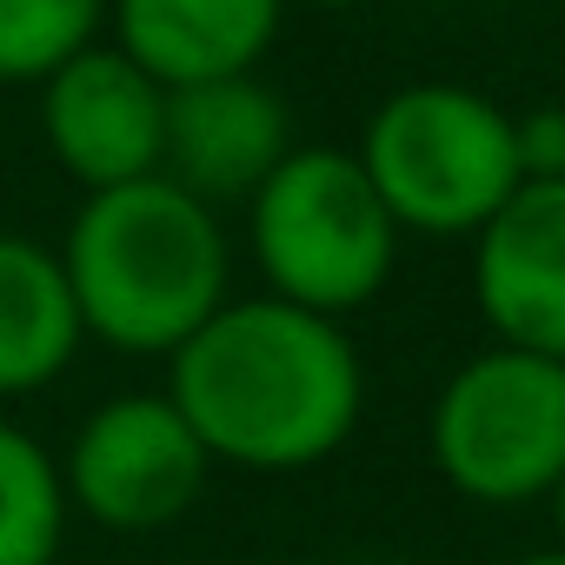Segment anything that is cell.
I'll use <instances>...</instances> for the list:
<instances>
[{"label":"cell","mask_w":565,"mask_h":565,"mask_svg":"<svg viewBox=\"0 0 565 565\" xmlns=\"http://www.w3.org/2000/svg\"><path fill=\"white\" fill-rule=\"evenodd\" d=\"M167 399L213 466L287 479L327 466L360 433L366 360L347 320L253 294L167 353Z\"/></svg>","instance_id":"1"},{"label":"cell","mask_w":565,"mask_h":565,"mask_svg":"<svg viewBox=\"0 0 565 565\" xmlns=\"http://www.w3.org/2000/svg\"><path fill=\"white\" fill-rule=\"evenodd\" d=\"M81 333L127 360H167L233 300V239L220 206L167 173L81 193L61 233Z\"/></svg>","instance_id":"2"},{"label":"cell","mask_w":565,"mask_h":565,"mask_svg":"<svg viewBox=\"0 0 565 565\" xmlns=\"http://www.w3.org/2000/svg\"><path fill=\"white\" fill-rule=\"evenodd\" d=\"M246 246L273 300L327 320H353L386 294L399 266V226L347 147H294L253 200Z\"/></svg>","instance_id":"3"},{"label":"cell","mask_w":565,"mask_h":565,"mask_svg":"<svg viewBox=\"0 0 565 565\" xmlns=\"http://www.w3.org/2000/svg\"><path fill=\"white\" fill-rule=\"evenodd\" d=\"M399 233L472 239L519 186L512 114L459 81H413L366 114L353 147Z\"/></svg>","instance_id":"4"},{"label":"cell","mask_w":565,"mask_h":565,"mask_svg":"<svg viewBox=\"0 0 565 565\" xmlns=\"http://www.w3.org/2000/svg\"><path fill=\"white\" fill-rule=\"evenodd\" d=\"M426 446L472 505H532L565 472V360L486 347L433 399Z\"/></svg>","instance_id":"5"},{"label":"cell","mask_w":565,"mask_h":565,"mask_svg":"<svg viewBox=\"0 0 565 565\" xmlns=\"http://www.w3.org/2000/svg\"><path fill=\"white\" fill-rule=\"evenodd\" d=\"M206 446L180 419L167 393H114L100 399L67 452H61V486L67 512L100 525V532H167L180 525L200 492H206Z\"/></svg>","instance_id":"6"},{"label":"cell","mask_w":565,"mask_h":565,"mask_svg":"<svg viewBox=\"0 0 565 565\" xmlns=\"http://www.w3.org/2000/svg\"><path fill=\"white\" fill-rule=\"evenodd\" d=\"M41 140L81 193L147 180L160 173L167 87L114 41H94L41 81Z\"/></svg>","instance_id":"7"},{"label":"cell","mask_w":565,"mask_h":565,"mask_svg":"<svg viewBox=\"0 0 565 565\" xmlns=\"http://www.w3.org/2000/svg\"><path fill=\"white\" fill-rule=\"evenodd\" d=\"M472 300L492 347L565 360V180H519L472 233Z\"/></svg>","instance_id":"8"},{"label":"cell","mask_w":565,"mask_h":565,"mask_svg":"<svg viewBox=\"0 0 565 565\" xmlns=\"http://www.w3.org/2000/svg\"><path fill=\"white\" fill-rule=\"evenodd\" d=\"M294 153V114L259 74H226L167 94L160 173L206 206H246L253 186Z\"/></svg>","instance_id":"9"},{"label":"cell","mask_w":565,"mask_h":565,"mask_svg":"<svg viewBox=\"0 0 565 565\" xmlns=\"http://www.w3.org/2000/svg\"><path fill=\"white\" fill-rule=\"evenodd\" d=\"M287 0H107V41L167 94L253 74L279 41Z\"/></svg>","instance_id":"10"},{"label":"cell","mask_w":565,"mask_h":565,"mask_svg":"<svg viewBox=\"0 0 565 565\" xmlns=\"http://www.w3.org/2000/svg\"><path fill=\"white\" fill-rule=\"evenodd\" d=\"M81 307L61 253L34 233L0 226V399L47 393L81 360Z\"/></svg>","instance_id":"11"},{"label":"cell","mask_w":565,"mask_h":565,"mask_svg":"<svg viewBox=\"0 0 565 565\" xmlns=\"http://www.w3.org/2000/svg\"><path fill=\"white\" fill-rule=\"evenodd\" d=\"M61 459L14 419H0V565H54L67 545Z\"/></svg>","instance_id":"12"},{"label":"cell","mask_w":565,"mask_h":565,"mask_svg":"<svg viewBox=\"0 0 565 565\" xmlns=\"http://www.w3.org/2000/svg\"><path fill=\"white\" fill-rule=\"evenodd\" d=\"M107 0H0V87H41L61 61L94 47Z\"/></svg>","instance_id":"13"},{"label":"cell","mask_w":565,"mask_h":565,"mask_svg":"<svg viewBox=\"0 0 565 565\" xmlns=\"http://www.w3.org/2000/svg\"><path fill=\"white\" fill-rule=\"evenodd\" d=\"M512 147H519V180H565V107L512 114Z\"/></svg>","instance_id":"14"},{"label":"cell","mask_w":565,"mask_h":565,"mask_svg":"<svg viewBox=\"0 0 565 565\" xmlns=\"http://www.w3.org/2000/svg\"><path fill=\"white\" fill-rule=\"evenodd\" d=\"M545 505H552V525H558V545H565V472H558V486L545 492Z\"/></svg>","instance_id":"15"},{"label":"cell","mask_w":565,"mask_h":565,"mask_svg":"<svg viewBox=\"0 0 565 565\" xmlns=\"http://www.w3.org/2000/svg\"><path fill=\"white\" fill-rule=\"evenodd\" d=\"M287 8H320V14H347V8H366V0H287Z\"/></svg>","instance_id":"16"},{"label":"cell","mask_w":565,"mask_h":565,"mask_svg":"<svg viewBox=\"0 0 565 565\" xmlns=\"http://www.w3.org/2000/svg\"><path fill=\"white\" fill-rule=\"evenodd\" d=\"M512 565H565V545H552V552H525V558H512Z\"/></svg>","instance_id":"17"}]
</instances>
